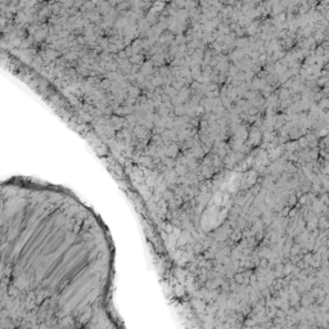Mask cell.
Returning <instances> with one entry per match:
<instances>
[{
  "label": "cell",
  "mask_w": 329,
  "mask_h": 329,
  "mask_svg": "<svg viewBox=\"0 0 329 329\" xmlns=\"http://www.w3.org/2000/svg\"><path fill=\"white\" fill-rule=\"evenodd\" d=\"M318 228L320 232H324V230H328L329 229V219L324 215V216H320L318 219Z\"/></svg>",
  "instance_id": "1"
},
{
  "label": "cell",
  "mask_w": 329,
  "mask_h": 329,
  "mask_svg": "<svg viewBox=\"0 0 329 329\" xmlns=\"http://www.w3.org/2000/svg\"><path fill=\"white\" fill-rule=\"evenodd\" d=\"M301 252V243H293V246H292L291 248V254L292 256H296V254H300Z\"/></svg>",
  "instance_id": "2"
},
{
  "label": "cell",
  "mask_w": 329,
  "mask_h": 329,
  "mask_svg": "<svg viewBox=\"0 0 329 329\" xmlns=\"http://www.w3.org/2000/svg\"><path fill=\"white\" fill-rule=\"evenodd\" d=\"M234 280L237 282L238 284H243V283H244V274H242V272H238V274H235Z\"/></svg>",
  "instance_id": "3"
},
{
  "label": "cell",
  "mask_w": 329,
  "mask_h": 329,
  "mask_svg": "<svg viewBox=\"0 0 329 329\" xmlns=\"http://www.w3.org/2000/svg\"><path fill=\"white\" fill-rule=\"evenodd\" d=\"M293 268H294V266H293V265H291V264H289V265H285L284 268H283V272H284V275H288V274H291V272L293 271Z\"/></svg>",
  "instance_id": "4"
},
{
  "label": "cell",
  "mask_w": 329,
  "mask_h": 329,
  "mask_svg": "<svg viewBox=\"0 0 329 329\" xmlns=\"http://www.w3.org/2000/svg\"><path fill=\"white\" fill-rule=\"evenodd\" d=\"M297 201H298V197H297V196H291L289 199H288V204H289V206H296Z\"/></svg>",
  "instance_id": "5"
},
{
  "label": "cell",
  "mask_w": 329,
  "mask_h": 329,
  "mask_svg": "<svg viewBox=\"0 0 329 329\" xmlns=\"http://www.w3.org/2000/svg\"><path fill=\"white\" fill-rule=\"evenodd\" d=\"M296 212H297V210H292V211H289V217H293V216L296 215Z\"/></svg>",
  "instance_id": "6"
}]
</instances>
